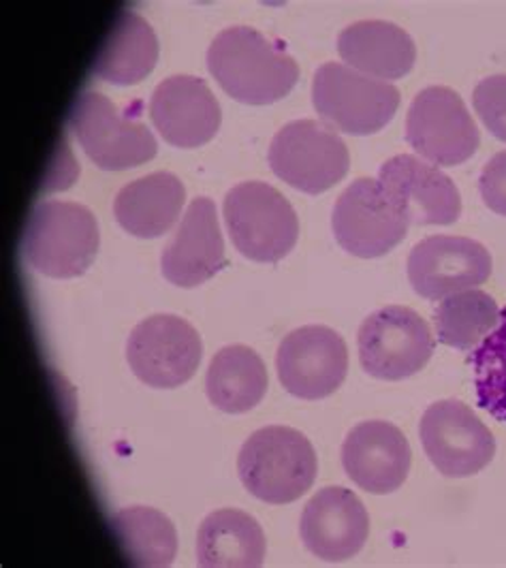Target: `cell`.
Returning a JSON list of instances; mask_svg holds the SVG:
<instances>
[{
  "instance_id": "14",
  "label": "cell",
  "mask_w": 506,
  "mask_h": 568,
  "mask_svg": "<svg viewBox=\"0 0 506 568\" xmlns=\"http://www.w3.org/2000/svg\"><path fill=\"white\" fill-rule=\"evenodd\" d=\"M378 182L408 225H453L462 214L455 182L413 154L389 159L378 171Z\"/></svg>"
},
{
  "instance_id": "10",
  "label": "cell",
  "mask_w": 506,
  "mask_h": 568,
  "mask_svg": "<svg viewBox=\"0 0 506 568\" xmlns=\"http://www.w3.org/2000/svg\"><path fill=\"white\" fill-rule=\"evenodd\" d=\"M419 436L434 468L449 479L477 475L496 455L494 434L459 399L432 404L423 413Z\"/></svg>"
},
{
  "instance_id": "26",
  "label": "cell",
  "mask_w": 506,
  "mask_h": 568,
  "mask_svg": "<svg viewBox=\"0 0 506 568\" xmlns=\"http://www.w3.org/2000/svg\"><path fill=\"white\" fill-rule=\"evenodd\" d=\"M500 321L496 300L478 288L453 293L436 308V336L459 351H475Z\"/></svg>"
},
{
  "instance_id": "21",
  "label": "cell",
  "mask_w": 506,
  "mask_h": 568,
  "mask_svg": "<svg viewBox=\"0 0 506 568\" xmlns=\"http://www.w3.org/2000/svg\"><path fill=\"white\" fill-rule=\"evenodd\" d=\"M184 200V184L173 173L156 171L120 189L113 201V216L135 237H161L178 221Z\"/></svg>"
},
{
  "instance_id": "19",
  "label": "cell",
  "mask_w": 506,
  "mask_h": 568,
  "mask_svg": "<svg viewBox=\"0 0 506 568\" xmlns=\"http://www.w3.org/2000/svg\"><path fill=\"white\" fill-rule=\"evenodd\" d=\"M225 242L214 201L198 197L189 205L173 240L161 255L169 283L193 288L225 267Z\"/></svg>"
},
{
  "instance_id": "18",
  "label": "cell",
  "mask_w": 506,
  "mask_h": 568,
  "mask_svg": "<svg viewBox=\"0 0 506 568\" xmlns=\"http://www.w3.org/2000/svg\"><path fill=\"white\" fill-rule=\"evenodd\" d=\"M411 459L406 436L389 422H364L348 432L342 445V466L348 479L376 496L404 485Z\"/></svg>"
},
{
  "instance_id": "22",
  "label": "cell",
  "mask_w": 506,
  "mask_h": 568,
  "mask_svg": "<svg viewBox=\"0 0 506 568\" xmlns=\"http://www.w3.org/2000/svg\"><path fill=\"white\" fill-rule=\"evenodd\" d=\"M267 540L249 513L221 509L210 513L198 532V565L203 568L263 567Z\"/></svg>"
},
{
  "instance_id": "24",
  "label": "cell",
  "mask_w": 506,
  "mask_h": 568,
  "mask_svg": "<svg viewBox=\"0 0 506 568\" xmlns=\"http://www.w3.org/2000/svg\"><path fill=\"white\" fill-rule=\"evenodd\" d=\"M267 369L253 348L231 344L221 348L208 368L205 392L210 402L225 413H246L267 394Z\"/></svg>"
},
{
  "instance_id": "11",
  "label": "cell",
  "mask_w": 506,
  "mask_h": 568,
  "mask_svg": "<svg viewBox=\"0 0 506 568\" xmlns=\"http://www.w3.org/2000/svg\"><path fill=\"white\" fill-rule=\"evenodd\" d=\"M201 355L198 329L173 314H154L141 321L126 342L129 366L141 383L156 389H173L191 381Z\"/></svg>"
},
{
  "instance_id": "9",
  "label": "cell",
  "mask_w": 506,
  "mask_h": 568,
  "mask_svg": "<svg viewBox=\"0 0 506 568\" xmlns=\"http://www.w3.org/2000/svg\"><path fill=\"white\" fill-rule=\"evenodd\" d=\"M360 362L370 376L404 381L427 366L436 341L422 314L385 306L370 314L357 334Z\"/></svg>"
},
{
  "instance_id": "13",
  "label": "cell",
  "mask_w": 506,
  "mask_h": 568,
  "mask_svg": "<svg viewBox=\"0 0 506 568\" xmlns=\"http://www.w3.org/2000/svg\"><path fill=\"white\" fill-rule=\"evenodd\" d=\"M282 387L302 399L336 394L348 372L346 342L325 325H306L284 336L276 353Z\"/></svg>"
},
{
  "instance_id": "15",
  "label": "cell",
  "mask_w": 506,
  "mask_h": 568,
  "mask_svg": "<svg viewBox=\"0 0 506 568\" xmlns=\"http://www.w3.org/2000/svg\"><path fill=\"white\" fill-rule=\"evenodd\" d=\"M492 276V255L477 240L459 235H432L408 256V281L427 300L477 288Z\"/></svg>"
},
{
  "instance_id": "4",
  "label": "cell",
  "mask_w": 506,
  "mask_h": 568,
  "mask_svg": "<svg viewBox=\"0 0 506 568\" xmlns=\"http://www.w3.org/2000/svg\"><path fill=\"white\" fill-rule=\"evenodd\" d=\"M223 214L233 246L251 261L276 263L297 244L300 221L293 205L265 182L233 186Z\"/></svg>"
},
{
  "instance_id": "25",
  "label": "cell",
  "mask_w": 506,
  "mask_h": 568,
  "mask_svg": "<svg viewBox=\"0 0 506 568\" xmlns=\"http://www.w3.org/2000/svg\"><path fill=\"white\" fill-rule=\"evenodd\" d=\"M113 537L129 565L169 567L178 554V535L165 513L152 507H129L112 517Z\"/></svg>"
},
{
  "instance_id": "6",
  "label": "cell",
  "mask_w": 506,
  "mask_h": 568,
  "mask_svg": "<svg viewBox=\"0 0 506 568\" xmlns=\"http://www.w3.org/2000/svg\"><path fill=\"white\" fill-rule=\"evenodd\" d=\"M270 168L289 186L321 195L348 173L351 154L334 129L316 120L284 124L270 145Z\"/></svg>"
},
{
  "instance_id": "29",
  "label": "cell",
  "mask_w": 506,
  "mask_h": 568,
  "mask_svg": "<svg viewBox=\"0 0 506 568\" xmlns=\"http://www.w3.org/2000/svg\"><path fill=\"white\" fill-rule=\"evenodd\" d=\"M478 191L480 197L485 201V205L506 216V150L498 152L485 168L480 171V180H478Z\"/></svg>"
},
{
  "instance_id": "1",
  "label": "cell",
  "mask_w": 506,
  "mask_h": 568,
  "mask_svg": "<svg viewBox=\"0 0 506 568\" xmlns=\"http://www.w3.org/2000/svg\"><path fill=\"white\" fill-rule=\"evenodd\" d=\"M208 69L229 97L246 105L281 101L300 78L295 58L249 27L216 34L208 50Z\"/></svg>"
},
{
  "instance_id": "8",
  "label": "cell",
  "mask_w": 506,
  "mask_h": 568,
  "mask_svg": "<svg viewBox=\"0 0 506 568\" xmlns=\"http://www.w3.org/2000/svg\"><path fill=\"white\" fill-rule=\"evenodd\" d=\"M406 140L436 168H455L473 159L480 135L462 97L447 85L423 88L406 115Z\"/></svg>"
},
{
  "instance_id": "5",
  "label": "cell",
  "mask_w": 506,
  "mask_h": 568,
  "mask_svg": "<svg viewBox=\"0 0 506 568\" xmlns=\"http://www.w3.org/2000/svg\"><path fill=\"white\" fill-rule=\"evenodd\" d=\"M316 114L346 135H372L383 131L399 108V90L374 80L342 62H327L312 80Z\"/></svg>"
},
{
  "instance_id": "3",
  "label": "cell",
  "mask_w": 506,
  "mask_h": 568,
  "mask_svg": "<svg viewBox=\"0 0 506 568\" xmlns=\"http://www.w3.org/2000/svg\"><path fill=\"white\" fill-rule=\"evenodd\" d=\"M94 214L71 201H43L30 214L22 251L30 265L50 278L82 276L99 253Z\"/></svg>"
},
{
  "instance_id": "17",
  "label": "cell",
  "mask_w": 506,
  "mask_h": 568,
  "mask_svg": "<svg viewBox=\"0 0 506 568\" xmlns=\"http://www.w3.org/2000/svg\"><path fill=\"white\" fill-rule=\"evenodd\" d=\"M150 118L165 142L175 148H199L216 138L221 105L201 78L171 75L150 99Z\"/></svg>"
},
{
  "instance_id": "7",
  "label": "cell",
  "mask_w": 506,
  "mask_h": 568,
  "mask_svg": "<svg viewBox=\"0 0 506 568\" xmlns=\"http://www.w3.org/2000/svg\"><path fill=\"white\" fill-rule=\"evenodd\" d=\"M69 126L88 159L105 171L140 168L156 156V140L140 120L120 114L112 101L99 92H82L71 112Z\"/></svg>"
},
{
  "instance_id": "12",
  "label": "cell",
  "mask_w": 506,
  "mask_h": 568,
  "mask_svg": "<svg viewBox=\"0 0 506 568\" xmlns=\"http://www.w3.org/2000/svg\"><path fill=\"white\" fill-rule=\"evenodd\" d=\"M332 229L348 255L376 258L392 253L406 237L408 223L378 180L360 178L337 197Z\"/></svg>"
},
{
  "instance_id": "28",
  "label": "cell",
  "mask_w": 506,
  "mask_h": 568,
  "mask_svg": "<svg viewBox=\"0 0 506 568\" xmlns=\"http://www.w3.org/2000/svg\"><path fill=\"white\" fill-rule=\"evenodd\" d=\"M478 118L494 138L506 143V75H492L478 82L473 94Z\"/></svg>"
},
{
  "instance_id": "2",
  "label": "cell",
  "mask_w": 506,
  "mask_h": 568,
  "mask_svg": "<svg viewBox=\"0 0 506 568\" xmlns=\"http://www.w3.org/2000/svg\"><path fill=\"white\" fill-rule=\"evenodd\" d=\"M316 470L312 443L293 427L256 429L237 457L242 484L267 505H289L302 498L314 484Z\"/></svg>"
},
{
  "instance_id": "23",
  "label": "cell",
  "mask_w": 506,
  "mask_h": 568,
  "mask_svg": "<svg viewBox=\"0 0 506 568\" xmlns=\"http://www.w3.org/2000/svg\"><path fill=\"white\" fill-rule=\"evenodd\" d=\"M159 58V41L152 27L135 11H122L108 32L92 73L115 85L140 84Z\"/></svg>"
},
{
  "instance_id": "16",
  "label": "cell",
  "mask_w": 506,
  "mask_h": 568,
  "mask_svg": "<svg viewBox=\"0 0 506 568\" xmlns=\"http://www.w3.org/2000/svg\"><path fill=\"white\" fill-rule=\"evenodd\" d=\"M300 535L312 556L325 562H342L364 549L370 515L351 489L325 487L312 496L302 513Z\"/></svg>"
},
{
  "instance_id": "20",
  "label": "cell",
  "mask_w": 506,
  "mask_h": 568,
  "mask_svg": "<svg viewBox=\"0 0 506 568\" xmlns=\"http://www.w3.org/2000/svg\"><path fill=\"white\" fill-rule=\"evenodd\" d=\"M337 54L346 67L374 80H399L415 67L417 48L394 22L362 20L340 32Z\"/></svg>"
},
{
  "instance_id": "27",
  "label": "cell",
  "mask_w": 506,
  "mask_h": 568,
  "mask_svg": "<svg viewBox=\"0 0 506 568\" xmlns=\"http://www.w3.org/2000/svg\"><path fill=\"white\" fill-rule=\"evenodd\" d=\"M475 369L478 406L506 422V306L494 332L478 344L470 357Z\"/></svg>"
}]
</instances>
